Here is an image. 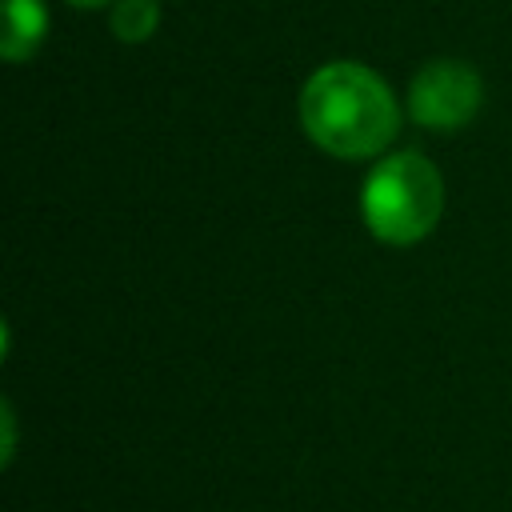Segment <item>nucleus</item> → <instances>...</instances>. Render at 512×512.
I'll return each instance as SVG.
<instances>
[{
	"mask_svg": "<svg viewBox=\"0 0 512 512\" xmlns=\"http://www.w3.org/2000/svg\"><path fill=\"white\" fill-rule=\"evenodd\" d=\"M108 24H112V36L116 40L144 44L156 32V24H160V8H156V0H116Z\"/></svg>",
	"mask_w": 512,
	"mask_h": 512,
	"instance_id": "nucleus-5",
	"label": "nucleus"
},
{
	"mask_svg": "<svg viewBox=\"0 0 512 512\" xmlns=\"http://www.w3.org/2000/svg\"><path fill=\"white\" fill-rule=\"evenodd\" d=\"M360 212L368 232L380 244H416L424 240L444 212V180L440 168L420 152H392L384 156L364 188H360Z\"/></svg>",
	"mask_w": 512,
	"mask_h": 512,
	"instance_id": "nucleus-2",
	"label": "nucleus"
},
{
	"mask_svg": "<svg viewBox=\"0 0 512 512\" xmlns=\"http://www.w3.org/2000/svg\"><path fill=\"white\" fill-rule=\"evenodd\" d=\"M12 444H16V420H12V404H4V464L12 460Z\"/></svg>",
	"mask_w": 512,
	"mask_h": 512,
	"instance_id": "nucleus-6",
	"label": "nucleus"
},
{
	"mask_svg": "<svg viewBox=\"0 0 512 512\" xmlns=\"http://www.w3.org/2000/svg\"><path fill=\"white\" fill-rule=\"evenodd\" d=\"M68 4H76V8H100V4H108V0H68Z\"/></svg>",
	"mask_w": 512,
	"mask_h": 512,
	"instance_id": "nucleus-7",
	"label": "nucleus"
},
{
	"mask_svg": "<svg viewBox=\"0 0 512 512\" xmlns=\"http://www.w3.org/2000/svg\"><path fill=\"white\" fill-rule=\"evenodd\" d=\"M300 124L316 148L340 160L380 156L396 128L400 108L392 88L364 64L332 60L300 88Z\"/></svg>",
	"mask_w": 512,
	"mask_h": 512,
	"instance_id": "nucleus-1",
	"label": "nucleus"
},
{
	"mask_svg": "<svg viewBox=\"0 0 512 512\" xmlns=\"http://www.w3.org/2000/svg\"><path fill=\"white\" fill-rule=\"evenodd\" d=\"M48 32V12H44V0H4V60L20 64L28 60L40 40Z\"/></svg>",
	"mask_w": 512,
	"mask_h": 512,
	"instance_id": "nucleus-4",
	"label": "nucleus"
},
{
	"mask_svg": "<svg viewBox=\"0 0 512 512\" xmlns=\"http://www.w3.org/2000/svg\"><path fill=\"white\" fill-rule=\"evenodd\" d=\"M484 84L480 72L464 60H432L408 84V116L432 132L468 124L480 112Z\"/></svg>",
	"mask_w": 512,
	"mask_h": 512,
	"instance_id": "nucleus-3",
	"label": "nucleus"
}]
</instances>
